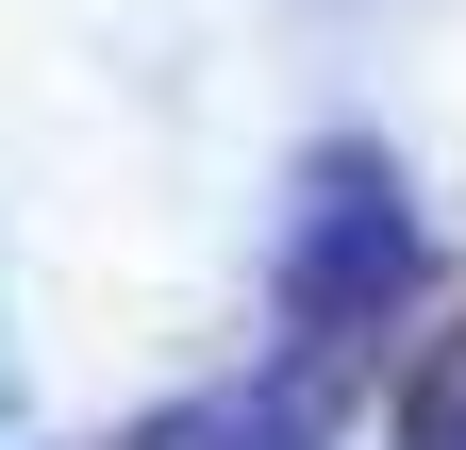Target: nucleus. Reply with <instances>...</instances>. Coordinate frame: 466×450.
<instances>
[{"label":"nucleus","mask_w":466,"mask_h":450,"mask_svg":"<svg viewBox=\"0 0 466 450\" xmlns=\"http://www.w3.org/2000/svg\"><path fill=\"white\" fill-rule=\"evenodd\" d=\"M400 450H466V317L417 333V367H400Z\"/></svg>","instance_id":"f257e3e1"}]
</instances>
